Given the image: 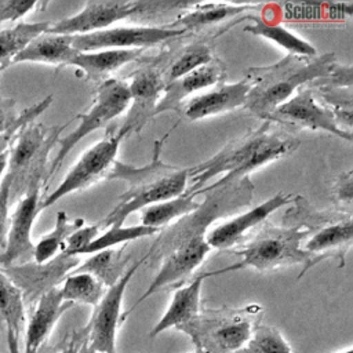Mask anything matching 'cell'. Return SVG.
<instances>
[{"label":"cell","instance_id":"cell-1","mask_svg":"<svg viewBox=\"0 0 353 353\" xmlns=\"http://www.w3.org/2000/svg\"><path fill=\"white\" fill-rule=\"evenodd\" d=\"M299 145L295 137L272 130V123L263 121L256 128L228 142L208 160L189 167L192 183L185 193L196 197L214 188L236 182L268 163L290 156Z\"/></svg>","mask_w":353,"mask_h":353},{"label":"cell","instance_id":"cell-2","mask_svg":"<svg viewBox=\"0 0 353 353\" xmlns=\"http://www.w3.org/2000/svg\"><path fill=\"white\" fill-rule=\"evenodd\" d=\"M174 128L175 125L161 139L154 141L153 156L146 165L135 167L119 160L114 161L108 179H121L127 183V189L119 197L114 208L98 223L99 229L123 226L124 221L132 212L185 193L188 189L189 168L165 164L160 157L163 143Z\"/></svg>","mask_w":353,"mask_h":353},{"label":"cell","instance_id":"cell-3","mask_svg":"<svg viewBox=\"0 0 353 353\" xmlns=\"http://www.w3.org/2000/svg\"><path fill=\"white\" fill-rule=\"evenodd\" d=\"M335 63V54L316 57L288 54L269 66H251L247 72L250 91L244 108L259 119L290 99L299 88L325 77Z\"/></svg>","mask_w":353,"mask_h":353},{"label":"cell","instance_id":"cell-4","mask_svg":"<svg viewBox=\"0 0 353 353\" xmlns=\"http://www.w3.org/2000/svg\"><path fill=\"white\" fill-rule=\"evenodd\" d=\"M295 208L283 215V226L306 228L307 236L302 248L310 255L309 268L327 258L338 259V266H345V256L352 247L353 218L339 210H314L302 196L294 197Z\"/></svg>","mask_w":353,"mask_h":353},{"label":"cell","instance_id":"cell-5","mask_svg":"<svg viewBox=\"0 0 353 353\" xmlns=\"http://www.w3.org/2000/svg\"><path fill=\"white\" fill-rule=\"evenodd\" d=\"M306 236L307 230L295 226H273L265 222L248 241L233 250L236 255L241 256L240 262L205 274L208 277L247 268L259 272H272L279 268L299 263L303 265L301 272V276H303L305 272H307L310 261V255L302 248Z\"/></svg>","mask_w":353,"mask_h":353},{"label":"cell","instance_id":"cell-6","mask_svg":"<svg viewBox=\"0 0 353 353\" xmlns=\"http://www.w3.org/2000/svg\"><path fill=\"white\" fill-rule=\"evenodd\" d=\"M252 193L254 183L250 176L207 190L203 193L205 194V199L200 203L199 208L164 229L148 254H167L172 247L185 240L194 236H205L208 226L214 221L248 205L252 200Z\"/></svg>","mask_w":353,"mask_h":353},{"label":"cell","instance_id":"cell-7","mask_svg":"<svg viewBox=\"0 0 353 353\" xmlns=\"http://www.w3.org/2000/svg\"><path fill=\"white\" fill-rule=\"evenodd\" d=\"M254 310H208L181 327L205 353H237L250 339Z\"/></svg>","mask_w":353,"mask_h":353},{"label":"cell","instance_id":"cell-8","mask_svg":"<svg viewBox=\"0 0 353 353\" xmlns=\"http://www.w3.org/2000/svg\"><path fill=\"white\" fill-rule=\"evenodd\" d=\"M130 134L128 128L121 125L119 130L108 128L103 138L88 148L65 175L62 182L44 199L40 200V208L46 210L62 197L88 189L99 181L108 178L124 137Z\"/></svg>","mask_w":353,"mask_h":353},{"label":"cell","instance_id":"cell-9","mask_svg":"<svg viewBox=\"0 0 353 353\" xmlns=\"http://www.w3.org/2000/svg\"><path fill=\"white\" fill-rule=\"evenodd\" d=\"M128 106L130 92L127 81L109 77L99 83L90 109L76 116V119H79V125L66 137L58 139L59 150L50 165L48 176H51L59 168L68 153L76 146L77 142L95 130L108 125L113 119L127 110Z\"/></svg>","mask_w":353,"mask_h":353},{"label":"cell","instance_id":"cell-10","mask_svg":"<svg viewBox=\"0 0 353 353\" xmlns=\"http://www.w3.org/2000/svg\"><path fill=\"white\" fill-rule=\"evenodd\" d=\"M69 125V121L62 125L46 127L40 123H29L23 125L14 141L8 153V175L12 179V188L18 182L28 188L40 182L47 156L55 142H58L61 132Z\"/></svg>","mask_w":353,"mask_h":353},{"label":"cell","instance_id":"cell-11","mask_svg":"<svg viewBox=\"0 0 353 353\" xmlns=\"http://www.w3.org/2000/svg\"><path fill=\"white\" fill-rule=\"evenodd\" d=\"M146 259L148 254L134 262L113 285L108 287L98 305L94 306L91 319L85 327V342L90 353H117V331L124 321V292L135 272Z\"/></svg>","mask_w":353,"mask_h":353},{"label":"cell","instance_id":"cell-12","mask_svg":"<svg viewBox=\"0 0 353 353\" xmlns=\"http://www.w3.org/2000/svg\"><path fill=\"white\" fill-rule=\"evenodd\" d=\"M263 121L279 123L294 130L325 131L347 142H352L353 138L350 131L338 124L331 108L317 103L314 90L309 85L299 88L290 99L273 109Z\"/></svg>","mask_w":353,"mask_h":353},{"label":"cell","instance_id":"cell-13","mask_svg":"<svg viewBox=\"0 0 353 353\" xmlns=\"http://www.w3.org/2000/svg\"><path fill=\"white\" fill-rule=\"evenodd\" d=\"M183 33L186 32L168 26H119L95 33L73 36L72 46L79 52L99 50H145L179 37Z\"/></svg>","mask_w":353,"mask_h":353},{"label":"cell","instance_id":"cell-14","mask_svg":"<svg viewBox=\"0 0 353 353\" xmlns=\"http://www.w3.org/2000/svg\"><path fill=\"white\" fill-rule=\"evenodd\" d=\"M210 252L211 247L208 245L205 236H194L172 247L167 254L163 255L160 269L148 285L146 291L128 310L123 312V319L125 320L127 316H130L150 295L161 291L168 285L182 281L188 276H192Z\"/></svg>","mask_w":353,"mask_h":353},{"label":"cell","instance_id":"cell-15","mask_svg":"<svg viewBox=\"0 0 353 353\" xmlns=\"http://www.w3.org/2000/svg\"><path fill=\"white\" fill-rule=\"evenodd\" d=\"M40 211V182H34L26 189L11 214L4 252L0 254V268L21 265L33 258L32 228Z\"/></svg>","mask_w":353,"mask_h":353},{"label":"cell","instance_id":"cell-16","mask_svg":"<svg viewBox=\"0 0 353 353\" xmlns=\"http://www.w3.org/2000/svg\"><path fill=\"white\" fill-rule=\"evenodd\" d=\"M142 1H88L74 15L51 23L48 33L80 36L108 29L112 23L135 18Z\"/></svg>","mask_w":353,"mask_h":353},{"label":"cell","instance_id":"cell-17","mask_svg":"<svg viewBox=\"0 0 353 353\" xmlns=\"http://www.w3.org/2000/svg\"><path fill=\"white\" fill-rule=\"evenodd\" d=\"M79 256L59 252L44 263L25 262L1 268L3 272L21 290L23 301H37L44 292L55 288L79 265Z\"/></svg>","mask_w":353,"mask_h":353},{"label":"cell","instance_id":"cell-18","mask_svg":"<svg viewBox=\"0 0 353 353\" xmlns=\"http://www.w3.org/2000/svg\"><path fill=\"white\" fill-rule=\"evenodd\" d=\"M127 85L131 106L128 108L123 125L130 132L139 134L143 125L153 117L165 81L157 65H143L131 74V81Z\"/></svg>","mask_w":353,"mask_h":353},{"label":"cell","instance_id":"cell-19","mask_svg":"<svg viewBox=\"0 0 353 353\" xmlns=\"http://www.w3.org/2000/svg\"><path fill=\"white\" fill-rule=\"evenodd\" d=\"M294 197L295 196L292 194H284L280 192L254 208L215 226L205 234L208 245L211 250H229L237 244H241L250 229L265 222L276 210L294 203Z\"/></svg>","mask_w":353,"mask_h":353},{"label":"cell","instance_id":"cell-20","mask_svg":"<svg viewBox=\"0 0 353 353\" xmlns=\"http://www.w3.org/2000/svg\"><path fill=\"white\" fill-rule=\"evenodd\" d=\"M226 70L223 63L214 58L207 65H203L185 76L165 84L164 91L154 108L153 117L167 112V110H179L181 106L185 103V99L205 87L216 85L219 83H223Z\"/></svg>","mask_w":353,"mask_h":353},{"label":"cell","instance_id":"cell-21","mask_svg":"<svg viewBox=\"0 0 353 353\" xmlns=\"http://www.w3.org/2000/svg\"><path fill=\"white\" fill-rule=\"evenodd\" d=\"M248 91L250 80L247 77L232 84L219 83L212 90L193 97L181 108L185 117L194 121L244 106Z\"/></svg>","mask_w":353,"mask_h":353},{"label":"cell","instance_id":"cell-22","mask_svg":"<svg viewBox=\"0 0 353 353\" xmlns=\"http://www.w3.org/2000/svg\"><path fill=\"white\" fill-rule=\"evenodd\" d=\"M73 303L65 302L59 287L44 292L34 305L25 330V345L22 353H37L40 346L47 341L58 320L68 312Z\"/></svg>","mask_w":353,"mask_h":353},{"label":"cell","instance_id":"cell-23","mask_svg":"<svg viewBox=\"0 0 353 353\" xmlns=\"http://www.w3.org/2000/svg\"><path fill=\"white\" fill-rule=\"evenodd\" d=\"M205 277V273L199 274L189 284L174 291L165 312L152 328L149 334L150 338H154L172 327L179 330L200 314V294Z\"/></svg>","mask_w":353,"mask_h":353},{"label":"cell","instance_id":"cell-24","mask_svg":"<svg viewBox=\"0 0 353 353\" xmlns=\"http://www.w3.org/2000/svg\"><path fill=\"white\" fill-rule=\"evenodd\" d=\"M72 41L73 36L46 32L30 41V44L14 58L12 63L36 62L57 66L70 65L73 58L79 54V51L73 48Z\"/></svg>","mask_w":353,"mask_h":353},{"label":"cell","instance_id":"cell-25","mask_svg":"<svg viewBox=\"0 0 353 353\" xmlns=\"http://www.w3.org/2000/svg\"><path fill=\"white\" fill-rule=\"evenodd\" d=\"M143 50H99L79 52L70 65L77 66L92 81H105L116 69L139 58Z\"/></svg>","mask_w":353,"mask_h":353},{"label":"cell","instance_id":"cell-26","mask_svg":"<svg viewBox=\"0 0 353 353\" xmlns=\"http://www.w3.org/2000/svg\"><path fill=\"white\" fill-rule=\"evenodd\" d=\"M256 4H229V3H203L190 4L188 11L181 14L174 23L168 25L172 29L194 30L204 26L228 21L236 15L256 8Z\"/></svg>","mask_w":353,"mask_h":353},{"label":"cell","instance_id":"cell-27","mask_svg":"<svg viewBox=\"0 0 353 353\" xmlns=\"http://www.w3.org/2000/svg\"><path fill=\"white\" fill-rule=\"evenodd\" d=\"M52 22H18L11 28L0 29V70L12 65L14 58L22 52L30 41L48 32Z\"/></svg>","mask_w":353,"mask_h":353},{"label":"cell","instance_id":"cell-28","mask_svg":"<svg viewBox=\"0 0 353 353\" xmlns=\"http://www.w3.org/2000/svg\"><path fill=\"white\" fill-rule=\"evenodd\" d=\"M252 23L244 26V32H248L254 36L263 37L269 41H273L279 47L288 51V54L302 55V57H316L317 50L309 41L296 36L287 28L279 23H269L261 18L251 17Z\"/></svg>","mask_w":353,"mask_h":353},{"label":"cell","instance_id":"cell-29","mask_svg":"<svg viewBox=\"0 0 353 353\" xmlns=\"http://www.w3.org/2000/svg\"><path fill=\"white\" fill-rule=\"evenodd\" d=\"M200 203L196 201L193 194L183 193L178 197H172L156 204H152L141 210V225L157 229L168 226L172 221L181 219L185 215L199 208Z\"/></svg>","mask_w":353,"mask_h":353},{"label":"cell","instance_id":"cell-30","mask_svg":"<svg viewBox=\"0 0 353 353\" xmlns=\"http://www.w3.org/2000/svg\"><path fill=\"white\" fill-rule=\"evenodd\" d=\"M84 226L83 218H76L70 221L65 211H58L55 218V225L51 232L44 234L36 244L33 250V259L36 263H44L51 261L59 252L63 251L66 239Z\"/></svg>","mask_w":353,"mask_h":353},{"label":"cell","instance_id":"cell-31","mask_svg":"<svg viewBox=\"0 0 353 353\" xmlns=\"http://www.w3.org/2000/svg\"><path fill=\"white\" fill-rule=\"evenodd\" d=\"M214 59L212 48L205 41H194L181 48L168 62L165 69H160L165 84L185 76L186 73L207 65Z\"/></svg>","mask_w":353,"mask_h":353},{"label":"cell","instance_id":"cell-32","mask_svg":"<svg viewBox=\"0 0 353 353\" xmlns=\"http://www.w3.org/2000/svg\"><path fill=\"white\" fill-rule=\"evenodd\" d=\"M0 321L7 332L19 338L25 323V301L21 290L0 268Z\"/></svg>","mask_w":353,"mask_h":353},{"label":"cell","instance_id":"cell-33","mask_svg":"<svg viewBox=\"0 0 353 353\" xmlns=\"http://www.w3.org/2000/svg\"><path fill=\"white\" fill-rule=\"evenodd\" d=\"M123 250L108 248L92 254L83 265L76 266L70 273H88L99 280L105 287L113 285L123 276Z\"/></svg>","mask_w":353,"mask_h":353},{"label":"cell","instance_id":"cell-34","mask_svg":"<svg viewBox=\"0 0 353 353\" xmlns=\"http://www.w3.org/2000/svg\"><path fill=\"white\" fill-rule=\"evenodd\" d=\"M105 285L88 273H69L59 287L65 302L97 306L105 294Z\"/></svg>","mask_w":353,"mask_h":353},{"label":"cell","instance_id":"cell-35","mask_svg":"<svg viewBox=\"0 0 353 353\" xmlns=\"http://www.w3.org/2000/svg\"><path fill=\"white\" fill-rule=\"evenodd\" d=\"M52 103V95L46 97L40 102L25 109L22 113L17 112V102L12 98H0V135L18 132L23 125L32 123Z\"/></svg>","mask_w":353,"mask_h":353},{"label":"cell","instance_id":"cell-36","mask_svg":"<svg viewBox=\"0 0 353 353\" xmlns=\"http://www.w3.org/2000/svg\"><path fill=\"white\" fill-rule=\"evenodd\" d=\"M159 232L157 229L145 226V225H135V226H113L108 228L102 234L97 236L83 251L80 255H92L98 251H103L112 248L121 243H128L132 240H138L142 237H148Z\"/></svg>","mask_w":353,"mask_h":353},{"label":"cell","instance_id":"cell-37","mask_svg":"<svg viewBox=\"0 0 353 353\" xmlns=\"http://www.w3.org/2000/svg\"><path fill=\"white\" fill-rule=\"evenodd\" d=\"M237 353H294L288 341L273 325H255L247 343Z\"/></svg>","mask_w":353,"mask_h":353},{"label":"cell","instance_id":"cell-38","mask_svg":"<svg viewBox=\"0 0 353 353\" xmlns=\"http://www.w3.org/2000/svg\"><path fill=\"white\" fill-rule=\"evenodd\" d=\"M332 196L339 211L352 214L353 201V171L347 170L338 175L332 186Z\"/></svg>","mask_w":353,"mask_h":353},{"label":"cell","instance_id":"cell-39","mask_svg":"<svg viewBox=\"0 0 353 353\" xmlns=\"http://www.w3.org/2000/svg\"><path fill=\"white\" fill-rule=\"evenodd\" d=\"M99 233V226L98 223L90 225V226H83L73 232L65 243V248L62 252L73 256H79L81 251L98 236Z\"/></svg>","mask_w":353,"mask_h":353},{"label":"cell","instance_id":"cell-40","mask_svg":"<svg viewBox=\"0 0 353 353\" xmlns=\"http://www.w3.org/2000/svg\"><path fill=\"white\" fill-rule=\"evenodd\" d=\"M37 6V1H18V0H0V23L3 22H15L30 11H33Z\"/></svg>","mask_w":353,"mask_h":353},{"label":"cell","instance_id":"cell-41","mask_svg":"<svg viewBox=\"0 0 353 353\" xmlns=\"http://www.w3.org/2000/svg\"><path fill=\"white\" fill-rule=\"evenodd\" d=\"M12 179L6 174L0 182V248L6 245V236L8 228V200L11 196Z\"/></svg>","mask_w":353,"mask_h":353},{"label":"cell","instance_id":"cell-42","mask_svg":"<svg viewBox=\"0 0 353 353\" xmlns=\"http://www.w3.org/2000/svg\"><path fill=\"white\" fill-rule=\"evenodd\" d=\"M18 336L14 335L12 332H7V347H8V353H22L19 350V345H18Z\"/></svg>","mask_w":353,"mask_h":353},{"label":"cell","instance_id":"cell-43","mask_svg":"<svg viewBox=\"0 0 353 353\" xmlns=\"http://www.w3.org/2000/svg\"><path fill=\"white\" fill-rule=\"evenodd\" d=\"M55 353H80L79 350V345H77V339L72 338L68 345H65L63 347H61L59 350H57Z\"/></svg>","mask_w":353,"mask_h":353},{"label":"cell","instance_id":"cell-44","mask_svg":"<svg viewBox=\"0 0 353 353\" xmlns=\"http://www.w3.org/2000/svg\"><path fill=\"white\" fill-rule=\"evenodd\" d=\"M7 167H8V153L0 152V178L3 176Z\"/></svg>","mask_w":353,"mask_h":353},{"label":"cell","instance_id":"cell-45","mask_svg":"<svg viewBox=\"0 0 353 353\" xmlns=\"http://www.w3.org/2000/svg\"><path fill=\"white\" fill-rule=\"evenodd\" d=\"M335 353H353V347H347V349H343V350H339Z\"/></svg>","mask_w":353,"mask_h":353},{"label":"cell","instance_id":"cell-46","mask_svg":"<svg viewBox=\"0 0 353 353\" xmlns=\"http://www.w3.org/2000/svg\"><path fill=\"white\" fill-rule=\"evenodd\" d=\"M192 353H205V352H204V350H201L200 347H196V349H194V352H192Z\"/></svg>","mask_w":353,"mask_h":353},{"label":"cell","instance_id":"cell-47","mask_svg":"<svg viewBox=\"0 0 353 353\" xmlns=\"http://www.w3.org/2000/svg\"><path fill=\"white\" fill-rule=\"evenodd\" d=\"M0 72H1V70H0Z\"/></svg>","mask_w":353,"mask_h":353}]
</instances>
